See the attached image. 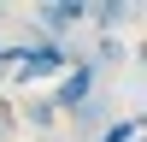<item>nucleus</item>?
I'll return each mask as SVG.
<instances>
[{
    "mask_svg": "<svg viewBox=\"0 0 147 142\" xmlns=\"http://www.w3.org/2000/svg\"><path fill=\"white\" fill-rule=\"evenodd\" d=\"M118 59H124V42H118V36H100V42H94V59H88V65L100 71V65H118Z\"/></svg>",
    "mask_w": 147,
    "mask_h": 142,
    "instance_id": "7",
    "label": "nucleus"
},
{
    "mask_svg": "<svg viewBox=\"0 0 147 142\" xmlns=\"http://www.w3.org/2000/svg\"><path fill=\"white\" fill-rule=\"evenodd\" d=\"M0 77H6V71H0Z\"/></svg>",
    "mask_w": 147,
    "mask_h": 142,
    "instance_id": "10",
    "label": "nucleus"
},
{
    "mask_svg": "<svg viewBox=\"0 0 147 142\" xmlns=\"http://www.w3.org/2000/svg\"><path fill=\"white\" fill-rule=\"evenodd\" d=\"M106 118H112V113H106V101H94V95H88L82 106H71V124H77L82 136H94V130H100Z\"/></svg>",
    "mask_w": 147,
    "mask_h": 142,
    "instance_id": "5",
    "label": "nucleus"
},
{
    "mask_svg": "<svg viewBox=\"0 0 147 142\" xmlns=\"http://www.w3.org/2000/svg\"><path fill=\"white\" fill-rule=\"evenodd\" d=\"M82 18H88V0H41V30L53 42H65V30L82 24Z\"/></svg>",
    "mask_w": 147,
    "mask_h": 142,
    "instance_id": "3",
    "label": "nucleus"
},
{
    "mask_svg": "<svg viewBox=\"0 0 147 142\" xmlns=\"http://www.w3.org/2000/svg\"><path fill=\"white\" fill-rule=\"evenodd\" d=\"M94 77H100V71H94L88 59H77L71 71H59V83H53V95H47V101H53L59 113H71V106H82V101L94 95Z\"/></svg>",
    "mask_w": 147,
    "mask_h": 142,
    "instance_id": "2",
    "label": "nucleus"
},
{
    "mask_svg": "<svg viewBox=\"0 0 147 142\" xmlns=\"http://www.w3.org/2000/svg\"><path fill=\"white\" fill-rule=\"evenodd\" d=\"M24 118H30L35 130H53V124H59V106L47 101V95H35V101H24Z\"/></svg>",
    "mask_w": 147,
    "mask_h": 142,
    "instance_id": "6",
    "label": "nucleus"
},
{
    "mask_svg": "<svg viewBox=\"0 0 147 142\" xmlns=\"http://www.w3.org/2000/svg\"><path fill=\"white\" fill-rule=\"evenodd\" d=\"M77 65V53H71L65 42H53V36H41V42H30L18 53V65H12V77L18 83H35V77H59V71Z\"/></svg>",
    "mask_w": 147,
    "mask_h": 142,
    "instance_id": "1",
    "label": "nucleus"
},
{
    "mask_svg": "<svg viewBox=\"0 0 147 142\" xmlns=\"http://www.w3.org/2000/svg\"><path fill=\"white\" fill-rule=\"evenodd\" d=\"M141 12V0H88V18L100 24V36H112L118 24H129Z\"/></svg>",
    "mask_w": 147,
    "mask_h": 142,
    "instance_id": "4",
    "label": "nucleus"
},
{
    "mask_svg": "<svg viewBox=\"0 0 147 142\" xmlns=\"http://www.w3.org/2000/svg\"><path fill=\"white\" fill-rule=\"evenodd\" d=\"M35 142H53V136H35Z\"/></svg>",
    "mask_w": 147,
    "mask_h": 142,
    "instance_id": "9",
    "label": "nucleus"
},
{
    "mask_svg": "<svg viewBox=\"0 0 147 142\" xmlns=\"http://www.w3.org/2000/svg\"><path fill=\"white\" fill-rule=\"evenodd\" d=\"M136 136H141V124H136V118H112V124H106L94 142H136Z\"/></svg>",
    "mask_w": 147,
    "mask_h": 142,
    "instance_id": "8",
    "label": "nucleus"
}]
</instances>
